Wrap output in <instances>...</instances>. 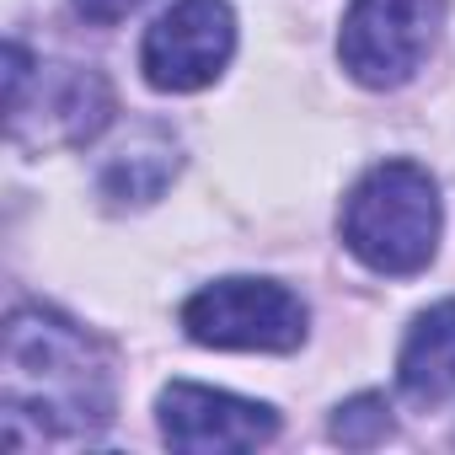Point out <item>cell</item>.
Listing matches in <instances>:
<instances>
[{"instance_id": "1", "label": "cell", "mask_w": 455, "mask_h": 455, "mask_svg": "<svg viewBox=\"0 0 455 455\" xmlns=\"http://www.w3.org/2000/svg\"><path fill=\"white\" fill-rule=\"evenodd\" d=\"M6 444L97 439L113 423V359L108 348L49 306H22L6 322L0 364Z\"/></svg>"}, {"instance_id": "2", "label": "cell", "mask_w": 455, "mask_h": 455, "mask_svg": "<svg viewBox=\"0 0 455 455\" xmlns=\"http://www.w3.org/2000/svg\"><path fill=\"white\" fill-rule=\"evenodd\" d=\"M444 231L439 182L418 161L370 166L343 204V247L386 279H412L434 263Z\"/></svg>"}, {"instance_id": "3", "label": "cell", "mask_w": 455, "mask_h": 455, "mask_svg": "<svg viewBox=\"0 0 455 455\" xmlns=\"http://www.w3.org/2000/svg\"><path fill=\"white\" fill-rule=\"evenodd\" d=\"M6 113L17 145H92L113 118V86L86 65H44L6 49Z\"/></svg>"}, {"instance_id": "4", "label": "cell", "mask_w": 455, "mask_h": 455, "mask_svg": "<svg viewBox=\"0 0 455 455\" xmlns=\"http://www.w3.org/2000/svg\"><path fill=\"white\" fill-rule=\"evenodd\" d=\"M182 332L204 348L290 354L306 343V306L274 279H214L182 306Z\"/></svg>"}, {"instance_id": "5", "label": "cell", "mask_w": 455, "mask_h": 455, "mask_svg": "<svg viewBox=\"0 0 455 455\" xmlns=\"http://www.w3.org/2000/svg\"><path fill=\"white\" fill-rule=\"evenodd\" d=\"M439 22L444 0H354L338 33V60L370 92L407 86L428 60Z\"/></svg>"}, {"instance_id": "6", "label": "cell", "mask_w": 455, "mask_h": 455, "mask_svg": "<svg viewBox=\"0 0 455 455\" xmlns=\"http://www.w3.org/2000/svg\"><path fill=\"white\" fill-rule=\"evenodd\" d=\"M236 54V17L225 0H177L140 44V70L156 92H204Z\"/></svg>"}, {"instance_id": "7", "label": "cell", "mask_w": 455, "mask_h": 455, "mask_svg": "<svg viewBox=\"0 0 455 455\" xmlns=\"http://www.w3.org/2000/svg\"><path fill=\"white\" fill-rule=\"evenodd\" d=\"M161 412V434L172 450L188 455H220V450H258L279 434V412L268 402H247L214 386H193V380H172L156 402Z\"/></svg>"}, {"instance_id": "8", "label": "cell", "mask_w": 455, "mask_h": 455, "mask_svg": "<svg viewBox=\"0 0 455 455\" xmlns=\"http://www.w3.org/2000/svg\"><path fill=\"white\" fill-rule=\"evenodd\" d=\"M396 380H402L407 402H418V407L455 396V300L428 306L407 327L402 354H396Z\"/></svg>"}, {"instance_id": "9", "label": "cell", "mask_w": 455, "mask_h": 455, "mask_svg": "<svg viewBox=\"0 0 455 455\" xmlns=\"http://www.w3.org/2000/svg\"><path fill=\"white\" fill-rule=\"evenodd\" d=\"M177 172V150L166 140H140L134 150H118L102 172V193L118 204H150Z\"/></svg>"}, {"instance_id": "10", "label": "cell", "mask_w": 455, "mask_h": 455, "mask_svg": "<svg viewBox=\"0 0 455 455\" xmlns=\"http://www.w3.org/2000/svg\"><path fill=\"white\" fill-rule=\"evenodd\" d=\"M386 434H391V407H386V396H375V391L343 402L338 418H332V439L348 444V450H370V444H380Z\"/></svg>"}, {"instance_id": "11", "label": "cell", "mask_w": 455, "mask_h": 455, "mask_svg": "<svg viewBox=\"0 0 455 455\" xmlns=\"http://www.w3.org/2000/svg\"><path fill=\"white\" fill-rule=\"evenodd\" d=\"M145 0H76V12L86 17V22H97V28H113V22H124L129 12H140Z\"/></svg>"}]
</instances>
